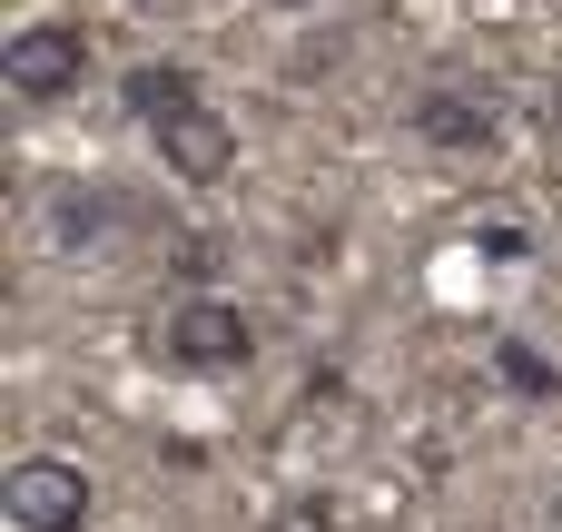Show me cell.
Returning a JSON list of instances; mask_svg holds the SVG:
<instances>
[{
  "label": "cell",
  "mask_w": 562,
  "mask_h": 532,
  "mask_svg": "<svg viewBox=\"0 0 562 532\" xmlns=\"http://www.w3.org/2000/svg\"><path fill=\"white\" fill-rule=\"evenodd\" d=\"M158 355H168V375L227 385V375L257 365V316H247L237 296H217V286H188V296L168 306V326H158Z\"/></svg>",
  "instance_id": "cell-1"
},
{
  "label": "cell",
  "mask_w": 562,
  "mask_h": 532,
  "mask_svg": "<svg viewBox=\"0 0 562 532\" xmlns=\"http://www.w3.org/2000/svg\"><path fill=\"white\" fill-rule=\"evenodd\" d=\"M79 79H89V30H79V20H20V30H10L0 89H10L20 109H59Z\"/></svg>",
  "instance_id": "cell-2"
},
{
  "label": "cell",
  "mask_w": 562,
  "mask_h": 532,
  "mask_svg": "<svg viewBox=\"0 0 562 532\" xmlns=\"http://www.w3.org/2000/svg\"><path fill=\"white\" fill-rule=\"evenodd\" d=\"M89 474L69 464V454H20L10 464V484H0V513L10 532H89Z\"/></svg>",
  "instance_id": "cell-3"
},
{
  "label": "cell",
  "mask_w": 562,
  "mask_h": 532,
  "mask_svg": "<svg viewBox=\"0 0 562 532\" xmlns=\"http://www.w3.org/2000/svg\"><path fill=\"white\" fill-rule=\"evenodd\" d=\"M148 148H158V168L178 178V188H217L227 168H237V128H227V109L198 89L188 109H168L158 128H148Z\"/></svg>",
  "instance_id": "cell-4"
},
{
  "label": "cell",
  "mask_w": 562,
  "mask_h": 532,
  "mask_svg": "<svg viewBox=\"0 0 562 532\" xmlns=\"http://www.w3.org/2000/svg\"><path fill=\"white\" fill-rule=\"evenodd\" d=\"M415 138L425 148H454V158H484L504 138V118L484 109V89H415Z\"/></svg>",
  "instance_id": "cell-5"
},
{
  "label": "cell",
  "mask_w": 562,
  "mask_h": 532,
  "mask_svg": "<svg viewBox=\"0 0 562 532\" xmlns=\"http://www.w3.org/2000/svg\"><path fill=\"white\" fill-rule=\"evenodd\" d=\"M198 89H207V79H198L188 59H128V79H119V109H128L138 128H158V118H168V109H188Z\"/></svg>",
  "instance_id": "cell-6"
},
{
  "label": "cell",
  "mask_w": 562,
  "mask_h": 532,
  "mask_svg": "<svg viewBox=\"0 0 562 532\" xmlns=\"http://www.w3.org/2000/svg\"><path fill=\"white\" fill-rule=\"evenodd\" d=\"M267 532H336V494H296V503H277Z\"/></svg>",
  "instance_id": "cell-7"
},
{
  "label": "cell",
  "mask_w": 562,
  "mask_h": 532,
  "mask_svg": "<svg viewBox=\"0 0 562 532\" xmlns=\"http://www.w3.org/2000/svg\"><path fill=\"white\" fill-rule=\"evenodd\" d=\"M484 257H504V267H533V227H484Z\"/></svg>",
  "instance_id": "cell-8"
},
{
  "label": "cell",
  "mask_w": 562,
  "mask_h": 532,
  "mask_svg": "<svg viewBox=\"0 0 562 532\" xmlns=\"http://www.w3.org/2000/svg\"><path fill=\"white\" fill-rule=\"evenodd\" d=\"M504 385H524V395H553V365H543V355H524V346H514V355H504Z\"/></svg>",
  "instance_id": "cell-9"
},
{
  "label": "cell",
  "mask_w": 562,
  "mask_h": 532,
  "mask_svg": "<svg viewBox=\"0 0 562 532\" xmlns=\"http://www.w3.org/2000/svg\"><path fill=\"white\" fill-rule=\"evenodd\" d=\"M543 118H553V138H562V79H553V99H543Z\"/></svg>",
  "instance_id": "cell-10"
},
{
  "label": "cell",
  "mask_w": 562,
  "mask_h": 532,
  "mask_svg": "<svg viewBox=\"0 0 562 532\" xmlns=\"http://www.w3.org/2000/svg\"><path fill=\"white\" fill-rule=\"evenodd\" d=\"M158 10H168V0H158Z\"/></svg>",
  "instance_id": "cell-11"
}]
</instances>
